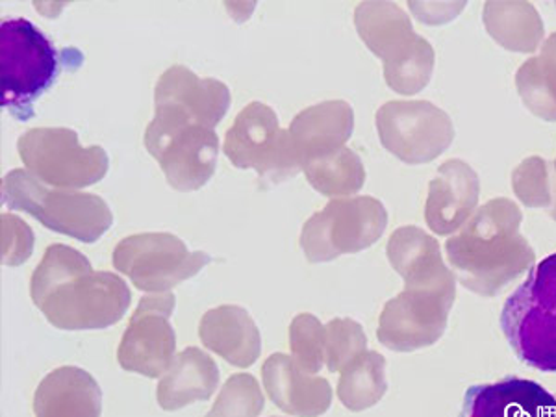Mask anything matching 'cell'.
<instances>
[{
    "label": "cell",
    "instance_id": "9",
    "mask_svg": "<svg viewBox=\"0 0 556 417\" xmlns=\"http://www.w3.org/2000/svg\"><path fill=\"white\" fill-rule=\"evenodd\" d=\"M146 147L175 190H201L214 177L219 138L212 128L154 112L146 130Z\"/></svg>",
    "mask_w": 556,
    "mask_h": 417
},
{
    "label": "cell",
    "instance_id": "28",
    "mask_svg": "<svg viewBox=\"0 0 556 417\" xmlns=\"http://www.w3.org/2000/svg\"><path fill=\"white\" fill-rule=\"evenodd\" d=\"M367 351V336L361 323L338 317L325 325V366L330 374L343 369Z\"/></svg>",
    "mask_w": 556,
    "mask_h": 417
},
{
    "label": "cell",
    "instance_id": "5",
    "mask_svg": "<svg viewBox=\"0 0 556 417\" xmlns=\"http://www.w3.org/2000/svg\"><path fill=\"white\" fill-rule=\"evenodd\" d=\"M501 329L519 361L556 374V253L532 267L501 312Z\"/></svg>",
    "mask_w": 556,
    "mask_h": 417
},
{
    "label": "cell",
    "instance_id": "26",
    "mask_svg": "<svg viewBox=\"0 0 556 417\" xmlns=\"http://www.w3.org/2000/svg\"><path fill=\"white\" fill-rule=\"evenodd\" d=\"M388 392L386 358L377 351H366L354 358L338 382V399L351 412H364L379 405Z\"/></svg>",
    "mask_w": 556,
    "mask_h": 417
},
{
    "label": "cell",
    "instance_id": "10",
    "mask_svg": "<svg viewBox=\"0 0 556 417\" xmlns=\"http://www.w3.org/2000/svg\"><path fill=\"white\" fill-rule=\"evenodd\" d=\"M26 172L52 188L83 190L106 177L110 159L101 146L83 147L71 128H30L17 141Z\"/></svg>",
    "mask_w": 556,
    "mask_h": 417
},
{
    "label": "cell",
    "instance_id": "15",
    "mask_svg": "<svg viewBox=\"0 0 556 417\" xmlns=\"http://www.w3.org/2000/svg\"><path fill=\"white\" fill-rule=\"evenodd\" d=\"M232 102L227 84L201 78L184 65H173L154 88V108H165L214 130Z\"/></svg>",
    "mask_w": 556,
    "mask_h": 417
},
{
    "label": "cell",
    "instance_id": "3",
    "mask_svg": "<svg viewBox=\"0 0 556 417\" xmlns=\"http://www.w3.org/2000/svg\"><path fill=\"white\" fill-rule=\"evenodd\" d=\"M405 290L380 314L379 342L395 353L430 348L445 334L456 299V277L442 254L401 273Z\"/></svg>",
    "mask_w": 556,
    "mask_h": 417
},
{
    "label": "cell",
    "instance_id": "22",
    "mask_svg": "<svg viewBox=\"0 0 556 417\" xmlns=\"http://www.w3.org/2000/svg\"><path fill=\"white\" fill-rule=\"evenodd\" d=\"M219 386V367L199 348L184 349L160 379L156 397L162 410H180L199 401H208Z\"/></svg>",
    "mask_w": 556,
    "mask_h": 417
},
{
    "label": "cell",
    "instance_id": "1",
    "mask_svg": "<svg viewBox=\"0 0 556 417\" xmlns=\"http://www.w3.org/2000/svg\"><path fill=\"white\" fill-rule=\"evenodd\" d=\"M30 295L45 319L60 330H102L119 323L132 303L127 282L96 271L73 247H47L30 280Z\"/></svg>",
    "mask_w": 556,
    "mask_h": 417
},
{
    "label": "cell",
    "instance_id": "24",
    "mask_svg": "<svg viewBox=\"0 0 556 417\" xmlns=\"http://www.w3.org/2000/svg\"><path fill=\"white\" fill-rule=\"evenodd\" d=\"M516 88L531 114L556 123V33L545 39L538 56L519 67Z\"/></svg>",
    "mask_w": 556,
    "mask_h": 417
},
{
    "label": "cell",
    "instance_id": "30",
    "mask_svg": "<svg viewBox=\"0 0 556 417\" xmlns=\"http://www.w3.org/2000/svg\"><path fill=\"white\" fill-rule=\"evenodd\" d=\"M293 361L306 374L316 375L325 366V325L312 314H299L290 325Z\"/></svg>",
    "mask_w": 556,
    "mask_h": 417
},
{
    "label": "cell",
    "instance_id": "27",
    "mask_svg": "<svg viewBox=\"0 0 556 417\" xmlns=\"http://www.w3.org/2000/svg\"><path fill=\"white\" fill-rule=\"evenodd\" d=\"M513 190L527 208L545 210L556 222V167L540 156H529L514 169Z\"/></svg>",
    "mask_w": 556,
    "mask_h": 417
},
{
    "label": "cell",
    "instance_id": "33",
    "mask_svg": "<svg viewBox=\"0 0 556 417\" xmlns=\"http://www.w3.org/2000/svg\"><path fill=\"white\" fill-rule=\"evenodd\" d=\"M555 167H556V162H555Z\"/></svg>",
    "mask_w": 556,
    "mask_h": 417
},
{
    "label": "cell",
    "instance_id": "18",
    "mask_svg": "<svg viewBox=\"0 0 556 417\" xmlns=\"http://www.w3.org/2000/svg\"><path fill=\"white\" fill-rule=\"evenodd\" d=\"M460 417H556V397L534 380L505 377L468 388Z\"/></svg>",
    "mask_w": 556,
    "mask_h": 417
},
{
    "label": "cell",
    "instance_id": "6",
    "mask_svg": "<svg viewBox=\"0 0 556 417\" xmlns=\"http://www.w3.org/2000/svg\"><path fill=\"white\" fill-rule=\"evenodd\" d=\"M2 204L33 215L45 228L83 243H96L114 225L106 201L93 193L47 188L26 169H13L2 180Z\"/></svg>",
    "mask_w": 556,
    "mask_h": 417
},
{
    "label": "cell",
    "instance_id": "16",
    "mask_svg": "<svg viewBox=\"0 0 556 417\" xmlns=\"http://www.w3.org/2000/svg\"><path fill=\"white\" fill-rule=\"evenodd\" d=\"M481 197V180L464 160H447L429 184L425 222L438 236L458 232L475 214Z\"/></svg>",
    "mask_w": 556,
    "mask_h": 417
},
{
    "label": "cell",
    "instance_id": "8",
    "mask_svg": "<svg viewBox=\"0 0 556 417\" xmlns=\"http://www.w3.org/2000/svg\"><path fill=\"white\" fill-rule=\"evenodd\" d=\"M388 227V210L375 197L332 199L304 223L301 249L311 264H323L375 245Z\"/></svg>",
    "mask_w": 556,
    "mask_h": 417
},
{
    "label": "cell",
    "instance_id": "11",
    "mask_svg": "<svg viewBox=\"0 0 556 417\" xmlns=\"http://www.w3.org/2000/svg\"><path fill=\"white\" fill-rule=\"evenodd\" d=\"M223 151L238 169L258 173L266 188L286 182L303 172L291 143L290 130L280 127L278 115L264 102H251L236 115L235 125L227 130Z\"/></svg>",
    "mask_w": 556,
    "mask_h": 417
},
{
    "label": "cell",
    "instance_id": "7",
    "mask_svg": "<svg viewBox=\"0 0 556 417\" xmlns=\"http://www.w3.org/2000/svg\"><path fill=\"white\" fill-rule=\"evenodd\" d=\"M60 54L38 26L26 20L0 25V106L30 119L34 101L56 80Z\"/></svg>",
    "mask_w": 556,
    "mask_h": 417
},
{
    "label": "cell",
    "instance_id": "4",
    "mask_svg": "<svg viewBox=\"0 0 556 417\" xmlns=\"http://www.w3.org/2000/svg\"><path fill=\"white\" fill-rule=\"evenodd\" d=\"M354 26L367 49L382 60L388 88L399 96H416L429 86L437 54L416 34L403 8L393 2H362L354 10Z\"/></svg>",
    "mask_w": 556,
    "mask_h": 417
},
{
    "label": "cell",
    "instance_id": "2",
    "mask_svg": "<svg viewBox=\"0 0 556 417\" xmlns=\"http://www.w3.org/2000/svg\"><path fill=\"white\" fill-rule=\"evenodd\" d=\"M518 204L497 197L475 210L468 223L445 241L456 280L481 298H495L536 264V253L519 228Z\"/></svg>",
    "mask_w": 556,
    "mask_h": 417
},
{
    "label": "cell",
    "instance_id": "32",
    "mask_svg": "<svg viewBox=\"0 0 556 417\" xmlns=\"http://www.w3.org/2000/svg\"><path fill=\"white\" fill-rule=\"evenodd\" d=\"M412 12L416 15L417 20L425 23V25H443V23H450L451 20H455L456 15L466 8L464 2L458 4H437V2H410L408 4Z\"/></svg>",
    "mask_w": 556,
    "mask_h": 417
},
{
    "label": "cell",
    "instance_id": "31",
    "mask_svg": "<svg viewBox=\"0 0 556 417\" xmlns=\"http://www.w3.org/2000/svg\"><path fill=\"white\" fill-rule=\"evenodd\" d=\"M2 223V266H23L34 253V232L21 217L0 215Z\"/></svg>",
    "mask_w": 556,
    "mask_h": 417
},
{
    "label": "cell",
    "instance_id": "23",
    "mask_svg": "<svg viewBox=\"0 0 556 417\" xmlns=\"http://www.w3.org/2000/svg\"><path fill=\"white\" fill-rule=\"evenodd\" d=\"M486 33L510 52H536L545 26L531 2H486L482 10Z\"/></svg>",
    "mask_w": 556,
    "mask_h": 417
},
{
    "label": "cell",
    "instance_id": "25",
    "mask_svg": "<svg viewBox=\"0 0 556 417\" xmlns=\"http://www.w3.org/2000/svg\"><path fill=\"white\" fill-rule=\"evenodd\" d=\"M301 169L312 188L329 199H349L356 195L366 184V167L361 156L349 147L325 154L321 159L311 160Z\"/></svg>",
    "mask_w": 556,
    "mask_h": 417
},
{
    "label": "cell",
    "instance_id": "12",
    "mask_svg": "<svg viewBox=\"0 0 556 417\" xmlns=\"http://www.w3.org/2000/svg\"><path fill=\"white\" fill-rule=\"evenodd\" d=\"M112 260L117 271L127 275L138 290L149 293H167L212 262L210 254L190 251L169 232L128 236L117 243Z\"/></svg>",
    "mask_w": 556,
    "mask_h": 417
},
{
    "label": "cell",
    "instance_id": "21",
    "mask_svg": "<svg viewBox=\"0 0 556 417\" xmlns=\"http://www.w3.org/2000/svg\"><path fill=\"white\" fill-rule=\"evenodd\" d=\"M199 336L204 348L232 366H254L262 353V336L251 314L236 306L223 304L204 314L199 325Z\"/></svg>",
    "mask_w": 556,
    "mask_h": 417
},
{
    "label": "cell",
    "instance_id": "14",
    "mask_svg": "<svg viewBox=\"0 0 556 417\" xmlns=\"http://www.w3.org/2000/svg\"><path fill=\"white\" fill-rule=\"evenodd\" d=\"M177 298L172 291L141 299L121 338L117 362L128 374L164 377L175 362L177 334L172 325Z\"/></svg>",
    "mask_w": 556,
    "mask_h": 417
},
{
    "label": "cell",
    "instance_id": "19",
    "mask_svg": "<svg viewBox=\"0 0 556 417\" xmlns=\"http://www.w3.org/2000/svg\"><path fill=\"white\" fill-rule=\"evenodd\" d=\"M299 164L321 159L345 147L354 130L353 106L345 101H325L299 112L290 128Z\"/></svg>",
    "mask_w": 556,
    "mask_h": 417
},
{
    "label": "cell",
    "instance_id": "17",
    "mask_svg": "<svg viewBox=\"0 0 556 417\" xmlns=\"http://www.w3.org/2000/svg\"><path fill=\"white\" fill-rule=\"evenodd\" d=\"M267 395L280 410L295 417H321L332 403V388L323 377L306 374L293 356L275 353L262 366Z\"/></svg>",
    "mask_w": 556,
    "mask_h": 417
},
{
    "label": "cell",
    "instance_id": "20",
    "mask_svg": "<svg viewBox=\"0 0 556 417\" xmlns=\"http://www.w3.org/2000/svg\"><path fill=\"white\" fill-rule=\"evenodd\" d=\"M36 417H101L102 390L83 367H58L34 393Z\"/></svg>",
    "mask_w": 556,
    "mask_h": 417
},
{
    "label": "cell",
    "instance_id": "13",
    "mask_svg": "<svg viewBox=\"0 0 556 417\" xmlns=\"http://www.w3.org/2000/svg\"><path fill=\"white\" fill-rule=\"evenodd\" d=\"M375 125L386 151L408 165L434 162L455 139L450 114L429 101L386 102Z\"/></svg>",
    "mask_w": 556,
    "mask_h": 417
},
{
    "label": "cell",
    "instance_id": "29",
    "mask_svg": "<svg viewBox=\"0 0 556 417\" xmlns=\"http://www.w3.org/2000/svg\"><path fill=\"white\" fill-rule=\"evenodd\" d=\"M266 406L258 380L253 375H232L215 399L206 417H258Z\"/></svg>",
    "mask_w": 556,
    "mask_h": 417
}]
</instances>
